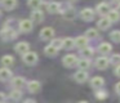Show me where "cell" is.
<instances>
[{
  "label": "cell",
  "instance_id": "cell-19",
  "mask_svg": "<svg viewBox=\"0 0 120 103\" xmlns=\"http://www.w3.org/2000/svg\"><path fill=\"white\" fill-rule=\"evenodd\" d=\"M78 67L81 70V71H85V70H88L89 67H90V62H89V59H80V61H78Z\"/></svg>",
  "mask_w": 120,
  "mask_h": 103
},
{
  "label": "cell",
  "instance_id": "cell-42",
  "mask_svg": "<svg viewBox=\"0 0 120 103\" xmlns=\"http://www.w3.org/2000/svg\"><path fill=\"white\" fill-rule=\"evenodd\" d=\"M68 1H78V0H68Z\"/></svg>",
  "mask_w": 120,
  "mask_h": 103
},
{
  "label": "cell",
  "instance_id": "cell-36",
  "mask_svg": "<svg viewBox=\"0 0 120 103\" xmlns=\"http://www.w3.org/2000/svg\"><path fill=\"white\" fill-rule=\"evenodd\" d=\"M115 75H116V76H120V64H117L116 68H115Z\"/></svg>",
  "mask_w": 120,
  "mask_h": 103
},
{
  "label": "cell",
  "instance_id": "cell-1",
  "mask_svg": "<svg viewBox=\"0 0 120 103\" xmlns=\"http://www.w3.org/2000/svg\"><path fill=\"white\" fill-rule=\"evenodd\" d=\"M23 62L26 64H35L38 62V54L35 52H27L26 54H23Z\"/></svg>",
  "mask_w": 120,
  "mask_h": 103
},
{
  "label": "cell",
  "instance_id": "cell-2",
  "mask_svg": "<svg viewBox=\"0 0 120 103\" xmlns=\"http://www.w3.org/2000/svg\"><path fill=\"white\" fill-rule=\"evenodd\" d=\"M1 37L4 39V40H13V39L17 37V32L13 30V28H4L3 31H1Z\"/></svg>",
  "mask_w": 120,
  "mask_h": 103
},
{
  "label": "cell",
  "instance_id": "cell-11",
  "mask_svg": "<svg viewBox=\"0 0 120 103\" xmlns=\"http://www.w3.org/2000/svg\"><path fill=\"white\" fill-rule=\"evenodd\" d=\"M96 9L101 15H106V14H109V12H110V7H109V4H106V3H99V4L96 7Z\"/></svg>",
  "mask_w": 120,
  "mask_h": 103
},
{
  "label": "cell",
  "instance_id": "cell-34",
  "mask_svg": "<svg viewBox=\"0 0 120 103\" xmlns=\"http://www.w3.org/2000/svg\"><path fill=\"white\" fill-rule=\"evenodd\" d=\"M96 97H97V98H99V99H103V98L106 97V93H105V92H97Z\"/></svg>",
  "mask_w": 120,
  "mask_h": 103
},
{
  "label": "cell",
  "instance_id": "cell-32",
  "mask_svg": "<svg viewBox=\"0 0 120 103\" xmlns=\"http://www.w3.org/2000/svg\"><path fill=\"white\" fill-rule=\"evenodd\" d=\"M50 45H53L54 48L60 49V48H62V46H63V40H62V39H54Z\"/></svg>",
  "mask_w": 120,
  "mask_h": 103
},
{
  "label": "cell",
  "instance_id": "cell-20",
  "mask_svg": "<svg viewBox=\"0 0 120 103\" xmlns=\"http://www.w3.org/2000/svg\"><path fill=\"white\" fill-rule=\"evenodd\" d=\"M44 53L47 54L48 57H54V55H57V53H58V49H57V48H54L53 45H48V46H45V49H44Z\"/></svg>",
  "mask_w": 120,
  "mask_h": 103
},
{
  "label": "cell",
  "instance_id": "cell-10",
  "mask_svg": "<svg viewBox=\"0 0 120 103\" xmlns=\"http://www.w3.org/2000/svg\"><path fill=\"white\" fill-rule=\"evenodd\" d=\"M103 84H105V80H103V77H101V76H96L90 80V85L94 89H101V88L103 86Z\"/></svg>",
  "mask_w": 120,
  "mask_h": 103
},
{
  "label": "cell",
  "instance_id": "cell-22",
  "mask_svg": "<svg viewBox=\"0 0 120 103\" xmlns=\"http://www.w3.org/2000/svg\"><path fill=\"white\" fill-rule=\"evenodd\" d=\"M1 4H3V7L5 8V9H13V8H16L17 5V0H1Z\"/></svg>",
  "mask_w": 120,
  "mask_h": 103
},
{
  "label": "cell",
  "instance_id": "cell-25",
  "mask_svg": "<svg viewBox=\"0 0 120 103\" xmlns=\"http://www.w3.org/2000/svg\"><path fill=\"white\" fill-rule=\"evenodd\" d=\"M75 46V40L71 37H66L63 39V48L65 49H72Z\"/></svg>",
  "mask_w": 120,
  "mask_h": 103
},
{
  "label": "cell",
  "instance_id": "cell-23",
  "mask_svg": "<svg viewBox=\"0 0 120 103\" xmlns=\"http://www.w3.org/2000/svg\"><path fill=\"white\" fill-rule=\"evenodd\" d=\"M98 52L102 54H107L111 52V45H110L109 43H102L101 45L98 46Z\"/></svg>",
  "mask_w": 120,
  "mask_h": 103
},
{
  "label": "cell",
  "instance_id": "cell-18",
  "mask_svg": "<svg viewBox=\"0 0 120 103\" xmlns=\"http://www.w3.org/2000/svg\"><path fill=\"white\" fill-rule=\"evenodd\" d=\"M60 9H61V4H60V3L53 1V3H49V4H48V12H49V13H58V12H60Z\"/></svg>",
  "mask_w": 120,
  "mask_h": 103
},
{
  "label": "cell",
  "instance_id": "cell-8",
  "mask_svg": "<svg viewBox=\"0 0 120 103\" xmlns=\"http://www.w3.org/2000/svg\"><path fill=\"white\" fill-rule=\"evenodd\" d=\"M25 84H26V80L21 76H17V77H13V79H12V85H13V88H16V89H22V88L25 86Z\"/></svg>",
  "mask_w": 120,
  "mask_h": 103
},
{
  "label": "cell",
  "instance_id": "cell-7",
  "mask_svg": "<svg viewBox=\"0 0 120 103\" xmlns=\"http://www.w3.org/2000/svg\"><path fill=\"white\" fill-rule=\"evenodd\" d=\"M14 49H16V52H17V53H19V54H26L27 52H30L29 50L30 45L27 43H25V41H21V43H18L16 46H14Z\"/></svg>",
  "mask_w": 120,
  "mask_h": 103
},
{
  "label": "cell",
  "instance_id": "cell-12",
  "mask_svg": "<svg viewBox=\"0 0 120 103\" xmlns=\"http://www.w3.org/2000/svg\"><path fill=\"white\" fill-rule=\"evenodd\" d=\"M75 45L80 49L86 48V46H88V39H86L85 36H78V37L75 39Z\"/></svg>",
  "mask_w": 120,
  "mask_h": 103
},
{
  "label": "cell",
  "instance_id": "cell-35",
  "mask_svg": "<svg viewBox=\"0 0 120 103\" xmlns=\"http://www.w3.org/2000/svg\"><path fill=\"white\" fill-rule=\"evenodd\" d=\"M5 98H7V95L4 94V93H0V103H4Z\"/></svg>",
  "mask_w": 120,
  "mask_h": 103
},
{
  "label": "cell",
  "instance_id": "cell-3",
  "mask_svg": "<svg viewBox=\"0 0 120 103\" xmlns=\"http://www.w3.org/2000/svg\"><path fill=\"white\" fill-rule=\"evenodd\" d=\"M62 62L66 67H74L75 64H78V58L74 54H67V55L63 57Z\"/></svg>",
  "mask_w": 120,
  "mask_h": 103
},
{
  "label": "cell",
  "instance_id": "cell-4",
  "mask_svg": "<svg viewBox=\"0 0 120 103\" xmlns=\"http://www.w3.org/2000/svg\"><path fill=\"white\" fill-rule=\"evenodd\" d=\"M80 17H81V19L89 22V21H92L94 18V10L92 8H84L80 13Z\"/></svg>",
  "mask_w": 120,
  "mask_h": 103
},
{
  "label": "cell",
  "instance_id": "cell-9",
  "mask_svg": "<svg viewBox=\"0 0 120 103\" xmlns=\"http://www.w3.org/2000/svg\"><path fill=\"white\" fill-rule=\"evenodd\" d=\"M109 63H110V61H109V58H106V57H99V58H97V61H96V66H97V68H99V70L107 68V67H109Z\"/></svg>",
  "mask_w": 120,
  "mask_h": 103
},
{
  "label": "cell",
  "instance_id": "cell-43",
  "mask_svg": "<svg viewBox=\"0 0 120 103\" xmlns=\"http://www.w3.org/2000/svg\"><path fill=\"white\" fill-rule=\"evenodd\" d=\"M0 15H1V12H0Z\"/></svg>",
  "mask_w": 120,
  "mask_h": 103
},
{
  "label": "cell",
  "instance_id": "cell-30",
  "mask_svg": "<svg viewBox=\"0 0 120 103\" xmlns=\"http://www.w3.org/2000/svg\"><path fill=\"white\" fill-rule=\"evenodd\" d=\"M43 0H29L27 1V4H29L30 8H34V9H38V8L41 5Z\"/></svg>",
  "mask_w": 120,
  "mask_h": 103
},
{
  "label": "cell",
  "instance_id": "cell-28",
  "mask_svg": "<svg viewBox=\"0 0 120 103\" xmlns=\"http://www.w3.org/2000/svg\"><path fill=\"white\" fill-rule=\"evenodd\" d=\"M81 55H83L85 59H89L92 55H93V50H92L90 48H84V49H81Z\"/></svg>",
  "mask_w": 120,
  "mask_h": 103
},
{
  "label": "cell",
  "instance_id": "cell-33",
  "mask_svg": "<svg viewBox=\"0 0 120 103\" xmlns=\"http://www.w3.org/2000/svg\"><path fill=\"white\" fill-rule=\"evenodd\" d=\"M110 62L114 64H119L120 62V54H114V55L111 57V59H110Z\"/></svg>",
  "mask_w": 120,
  "mask_h": 103
},
{
  "label": "cell",
  "instance_id": "cell-17",
  "mask_svg": "<svg viewBox=\"0 0 120 103\" xmlns=\"http://www.w3.org/2000/svg\"><path fill=\"white\" fill-rule=\"evenodd\" d=\"M97 26H98L99 30H107V28L111 26V22L109 21V18H101V19L98 21V23H97Z\"/></svg>",
  "mask_w": 120,
  "mask_h": 103
},
{
  "label": "cell",
  "instance_id": "cell-27",
  "mask_svg": "<svg viewBox=\"0 0 120 103\" xmlns=\"http://www.w3.org/2000/svg\"><path fill=\"white\" fill-rule=\"evenodd\" d=\"M63 17H65L66 19H74V18H75V10H74L72 8L66 9V12L63 13Z\"/></svg>",
  "mask_w": 120,
  "mask_h": 103
},
{
  "label": "cell",
  "instance_id": "cell-29",
  "mask_svg": "<svg viewBox=\"0 0 120 103\" xmlns=\"http://www.w3.org/2000/svg\"><path fill=\"white\" fill-rule=\"evenodd\" d=\"M21 97H22V92H21V89H16V90H13V92L11 93V98L13 100H18V99H21Z\"/></svg>",
  "mask_w": 120,
  "mask_h": 103
},
{
  "label": "cell",
  "instance_id": "cell-5",
  "mask_svg": "<svg viewBox=\"0 0 120 103\" xmlns=\"http://www.w3.org/2000/svg\"><path fill=\"white\" fill-rule=\"evenodd\" d=\"M53 36H54V30L52 27H44L40 31V37L43 40H50Z\"/></svg>",
  "mask_w": 120,
  "mask_h": 103
},
{
  "label": "cell",
  "instance_id": "cell-15",
  "mask_svg": "<svg viewBox=\"0 0 120 103\" xmlns=\"http://www.w3.org/2000/svg\"><path fill=\"white\" fill-rule=\"evenodd\" d=\"M44 19V14H43L41 10L35 9L34 12L31 13V21H35V22H41Z\"/></svg>",
  "mask_w": 120,
  "mask_h": 103
},
{
  "label": "cell",
  "instance_id": "cell-24",
  "mask_svg": "<svg viewBox=\"0 0 120 103\" xmlns=\"http://www.w3.org/2000/svg\"><path fill=\"white\" fill-rule=\"evenodd\" d=\"M119 17H120V14L117 10H110L109 14H107V18H109L110 22H116V21H119Z\"/></svg>",
  "mask_w": 120,
  "mask_h": 103
},
{
  "label": "cell",
  "instance_id": "cell-38",
  "mask_svg": "<svg viewBox=\"0 0 120 103\" xmlns=\"http://www.w3.org/2000/svg\"><path fill=\"white\" fill-rule=\"evenodd\" d=\"M25 103H36V102L32 100V99H27V100H25Z\"/></svg>",
  "mask_w": 120,
  "mask_h": 103
},
{
  "label": "cell",
  "instance_id": "cell-14",
  "mask_svg": "<svg viewBox=\"0 0 120 103\" xmlns=\"http://www.w3.org/2000/svg\"><path fill=\"white\" fill-rule=\"evenodd\" d=\"M74 79H75L78 82H80V84L81 82H85L86 79H88V74H86L85 71H81L80 70V71H78L75 75H74Z\"/></svg>",
  "mask_w": 120,
  "mask_h": 103
},
{
  "label": "cell",
  "instance_id": "cell-31",
  "mask_svg": "<svg viewBox=\"0 0 120 103\" xmlns=\"http://www.w3.org/2000/svg\"><path fill=\"white\" fill-rule=\"evenodd\" d=\"M110 37H111V40L115 41V43H120V31L119 30L112 31L111 35H110Z\"/></svg>",
  "mask_w": 120,
  "mask_h": 103
},
{
  "label": "cell",
  "instance_id": "cell-6",
  "mask_svg": "<svg viewBox=\"0 0 120 103\" xmlns=\"http://www.w3.org/2000/svg\"><path fill=\"white\" fill-rule=\"evenodd\" d=\"M32 21L31 19H22L21 22H19V30L22 31V32H30V31L32 30Z\"/></svg>",
  "mask_w": 120,
  "mask_h": 103
},
{
  "label": "cell",
  "instance_id": "cell-40",
  "mask_svg": "<svg viewBox=\"0 0 120 103\" xmlns=\"http://www.w3.org/2000/svg\"><path fill=\"white\" fill-rule=\"evenodd\" d=\"M78 103H89V102H86V100H80V102H78Z\"/></svg>",
  "mask_w": 120,
  "mask_h": 103
},
{
  "label": "cell",
  "instance_id": "cell-13",
  "mask_svg": "<svg viewBox=\"0 0 120 103\" xmlns=\"http://www.w3.org/2000/svg\"><path fill=\"white\" fill-rule=\"evenodd\" d=\"M12 77V72L9 68L7 67H3V68H0V80L1 81H7Z\"/></svg>",
  "mask_w": 120,
  "mask_h": 103
},
{
  "label": "cell",
  "instance_id": "cell-44",
  "mask_svg": "<svg viewBox=\"0 0 120 103\" xmlns=\"http://www.w3.org/2000/svg\"><path fill=\"white\" fill-rule=\"evenodd\" d=\"M0 1H1V0H0Z\"/></svg>",
  "mask_w": 120,
  "mask_h": 103
},
{
  "label": "cell",
  "instance_id": "cell-21",
  "mask_svg": "<svg viewBox=\"0 0 120 103\" xmlns=\"http://www.w3.org/2000/svg\"><path fill=\"white\" fill-rule=\"evenodd\" d=\"M13 61H14V58L12 55H4L0 62H1V64H3L4 67H7V68H8L9 66H12V64H13Z\"/></svg>",
  "mask_w": 120,
  "mask_h": 103
},
{
  "label": "cell",
  "instance_id": "cell-16",
  "mask_svg": "<svg viewBox=\"0 0 120 103\" xmlns=\"http://www.w3.org/2000/svg\"><path fill=\"white\" fill-rule=\"evenodd\" d=\"M27 88H29V90H30L31 93H38V92L40 90V88H41V85H40L39 81H36V80H32V81L29 82Z\"/></svg>",
  "mask_w": 120,
  "mask_h": 103
},
{
  "label": "cell",
  "instance_id": "cell-41",
  "mask_svg": "<svg viewBox=\"0 0 120 103\" xmlns=\"http://www.w3.org/2000/svg\"><path fill=\"white\" fill-rule=\"evenodd\" d=\"M112 1H115V3H119V1H120V0H112Z\"/></svg>",
  "mask_w": 120,
  "mask_h": 103
},
{
  "label": "cell",
  "instance_id": "cell-37",
  "mask_svg": "<svg viewBox=\"0 0 120 103\" xmlns=\"http://www.w3.org/2000/svg\"><path fill=\"white\" fill-rule=\"evenodd\" d=\"M115 92H116L117 94H120V82H117V84L115 85Z\"/></svg>",
  "mask_w": 120,
  "mask_h": 103
},
{
  "label": "cell",
  "instance_id": "cell-26",
  "mask_svg": "<svg viewBox=\"0 0 120 103\" xmlns=\"http://www.w3.org/2000/svg\"><path fill=\"white\" fill-rule=\"evenodd\" d=\"M97 36H98V31L96 28H89V30H86V32H85L86 39H96Z\"/></svg>",
  "mask_w": 120,
  "mask_h": 103
},
{
  "label": "cell",
  "instance_id": "cell-39",
  "mask_svg": "<svg viewBox=\"0 0 120 103\" xmlns=\"http://www.w3.org/2000/svg\"><path fill=\"white\" fill-rule=\"evenodd\" d=\"M116 10H117V12H119V14H120V4H119V5H117V8H116Z\"/></svg>",
  "mask_w": 120,
  "mask_h": 103
}]
</instances>
